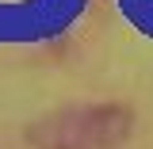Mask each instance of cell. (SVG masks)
Instances as JSON below:
<instances>
[{
  "label": "cell",
  "instance_id": "cell-1",
  "mask_svg": "<svg viewBox=\"0 0 153 149\" xmlns=\"http://www.w3.org/2000/svg\"><path fill=\"white\" fill-rule=\"evenodd\" d=\"M134 134V111L123 103L61 107L27 130L35 149H119Z\"/></svg>",
  "mask_w": 153,
  "mask_h": 149
}]
</instances>
